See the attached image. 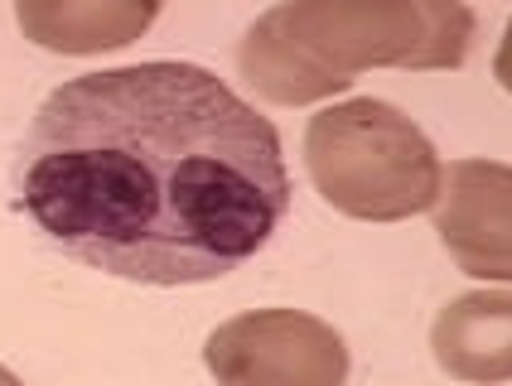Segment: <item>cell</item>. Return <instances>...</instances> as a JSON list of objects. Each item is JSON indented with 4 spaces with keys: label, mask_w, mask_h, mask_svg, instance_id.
Instances as JSON below:
<instances>
[{
    "label": "cell",
    "mask_w": 512,
    "mask_h": 386,
    "mask_svg": "<svg viewBox=\"0 0 512 386\" xmlns=\"http://www.w3.org/2000/svg\"><path fill=\"white\" fill-rule=\"evenodd\" d=\"M25 218L102 276L208 285L252 261L290 208L276 126L199 63L68 78L15 160Z\"/></svg>",
    "instance_id": "6da1fadb"
},
{
    "label": "cell",
    "mask_w": 512,
    "mask_h": 386,
    "mask_svg": "<svg viewBox=\"0 0 512 386\" xmlns=\"http://www.w3.org/2000/svg\"><path fill=\"white\" fill-rule=\"evenodd\" d=\"M474 44L464 0H281L237 44L256 97L310 107L368 68H459Z\"/></svg>",
    "instance_id": "7a4b0ae2"
},
{
    "label": "cell",
    "mask_w": 512,
    "mask_h": 386,
    "mask_svg": "<svg viewBox=\"0 0 512 386\" xmlns=\"http://www.w3.org/2000/svg\"><path fill=\"white\" fill-rule=\"evenodd\" d=\"M305 169L319 198L358 222H401L435 208L445 165L426 131L377 97H353L310 116Z\"/></svg>",
    "instance_id": "3957f363"
},
{
    "label": "cell",
    "mask_w": 512,
    "mask_h": 386,
    "mask_svg": "<svg viewBox=\"0 0 512 386\" xmlns=\"http://www.w3.org/2000/svg\"><path fill=\"white\" fill-rule=\"evenodd\" d=\"M203 362L218 386H343L348 343L305 309H252L208 333Z\"/></svg>",
    "instance_id": "277c9868"
},
{
    "label": "cell",
    "mask_w": 512,
    "mask_h": 386,
    "mask_svg": "<svg viewBox=\"0 0 512 386\" xmlns=\"http://www.w3.org/2000/svg\"><path fill=\"white\" fill-rule=\"evenodd\" d=\"M435 232L464 276L512 285V165L455 160L435 198Z\"/></svg>",
    "instance_id": "5b68a950"
},
{
    "label": "cell",
    "mask_w": 512,
    "mask_h": 386,
    "mask_svg": "<svg viewBox=\"0 0 512 386\" xmlns=\"http://www.w3.org/2000/svg\"><path fill=\"white\" fill-rule=\"evenodd\" d=\"M160 10L165 0H15V25L49 54L92 58L136 44Z\"/></svg>",
    "instance_id": "8992f818"
},
{
    "label": "cell",
    "mask_w": 512,
    "mask_h": 386,
    "mask_svg": "<svg viewBox=\"0 0 512 386\" xmlns=\"http://www.w3.org/2000/svg\"><path fill=\"white\" fill-rule=\"evenodd\" d=\"M430 353L455 382H512V290H474L450 300L430 329Z\"/></svg>",
    "instance_id": "52a82bcc"
},
{
    "label": "cell",
    "mask_w": 512,
    "mask_h": 386,
    "mask_svg": "<svg viewBox=\"0 0 512 386\" xmlns=\"http://www.w3.org/2000/svg\"><path fill=\"white\" fill-rule=\"evenodd\" d=\"M493 78L512 92V20L503 29V39H498V54H493Z\"/></svg>",
    "instance_id": "ba28073f"
},
{
    "label": "cell",
    "mask_w": 512,
    "mask_h": 386,
    "mask_svg": "<svg viewBox=\"0 0 512 386\" xmlns=\"http://www.w3.org/2000/svg\"><path fill=\"white\" fill-rule=\"evenodd\" d=\"M0 386H25V382H20L15 372H5V367H0Z\"/></svg>",
    "instance_id": "9c48e42d"
}]
</instances>
